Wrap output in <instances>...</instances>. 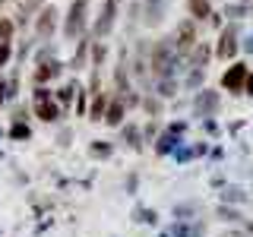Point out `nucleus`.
<instances>
[{"label":"nucleus","mask_w":253,"mask_h":237,"mask_svg":"<svg viewBox=\"0 0 253 237\" xmlns=\"http://www.w3.org/2000/svg\"><path fill=\"white\" fill-rule=\"evenodd\" d=\"M247 51H253V35H250V38H247Z\"/></svg>","instance_id":"obj_15"},{"label":"nucleus","mask_w":253,"mask_h":237,"mask_svg":"<svg viewBox=\"0 0 253 237\" xmlns=\"http://www.w3.org/2000/svg\"><path fill=\"white\" fill-rule=\"evenodd\" d=\"M142 22L146 26H158V22L165 19V13H168V0H142Z\"/></svg>","instance_id":"obj_8"},{"label":"nucleus","mask_w":253,"mask_h":237,"mask_svg":"<svg viewBox=\"0 0 253 237\" xmlns=\"http://www.w3.org/2000/svg\"><path fill=\"white\" fill-rule=\"evenodd\" d=\"M54 29H57V10L54 6H42L35 16V35L42 38V41H47V38L54 35Z\"/></svg>","instance_id":"obj_5"},{"label":"nucleus","mask_w":253,"mask_h":237,"mask_svg":"<svg viewBox=\"0 0 253 237\" xmlns=\"http://www.w3.org/2000/svg\"><path fill=\"white\" fill-rule=\"evenodd\" d=\"M0 41H13V22L0 19Z\"/></svg>","instance_id":"obj_12"},{"label":"nucleus","mask_w":253,"mask_h":237,"mask_svg":"<svg viewBox=\"0 0 253 237\" xmlns=\"http://www.w3.org/2000/svg\"><path fill=\"white\" fill-rule=\"evenodd\" d=\"M117 13H121V0H105V3H101V13H98V19H95V38L111 35V29H114V22H117Z\"/></svg>","instance_id":"obj_3"},{"label":"nucleus","mask_w":253,"mask_h":237,"mask_svg":"<svg viewBox=\"0 0 253 237\" xmlns=\"http://www.w3.org/2000/svg\"><path fill=\"white\" fill-rule=\"evenodd\" d=\"M244 92H247V95H253V73L247 76V89H244Z\"/></svg>","instance_id":"obj_14"},{"label":"nucleus","mask_w":253,"mask_h":237,"mask_svg":"<svg viewBox=\"0 0 253 237\" xmlns=\"http://www.w3.org/2000/svg\"><path fill=\"white\" fill-rule=\"evenodd\" d=\"M105 95H101V98H95V108H92V120H101V114H105Z\"/></svg>","instance_id":"obj_13"},{"label":"nucleus","mask_w":253,"mask_h":237,"mask_svg":"<svg viewBox=\"0 0 253 237\" xmlns=\"http://www.w3.org/2000/svg\"><path fill=\"white\" fill-rule=\"evenodd\" d=\"M35 111H38L42 120H57V108L51 101V89H44V85L35 89Z\"/></svg>","instance_id":"obj_7"},{"label":"nucleus","mask_w":253,"mask_h":237,"mask_svg":"<svg viewBox=\"0 0 253 237\" xmlns=\"http://www.w3.org/2000/svg\"><path fill=\"white\" fill-rule=\"evenodd\" d=\"M105 120H108L111 126H117V123L124 120V101H121V98H117V101H111V108H108Z\"/></svg>","instance_id":"obj_11"},{"label":"nucleus","mask_w":253,"mask_h":237,"mask_svg":"<svg viewBox=\"0 0 253 237\" xmlns=\"http://www.w3.org/2000/svg\"><path fill=\"white\" fill-rule=\"evenodd\" d=\"M234 54H237V29L228 26V29H221V35H218L215 57H218V60H231Z\"/></svg>","instance_id":"obj_6"},{"label":"nucleus","mask_w":253,"mask_h":237,"mask_svg":"<svg viewBox=\"0 0 253 237\" xmlns=\"http://www.w3.org/2000/svg\"><path fill=\"white\" fill-rule=\"evenodd\" d=\"M85 16H89V0H70L67 22H63V35H67V38L83 35V29H85Z\"/></svg>","instance_id":"obj_1"},{"label":"nucleus","mask_w":253,"mask_h":237,"mask_svg":"<svg viewBox=\"0 0 253 237\" xmlns=\"http://www.w3.org/2000/svg\"><path fill=\"white\" fill-rule=\"evenodd\" d=\"M187 16L190 19H196V22H206V19H212V3L209 0H187Z\"/></svg>","instance_id":"obj_9"},{"label":"nucleus","mask_w":253,"mask_h":237,"mask_svg":"<svg viewBox=\"0 0 253 237\" xmlns=\"http://www.w3.org/2000/svg\"><path fill=\"white\" fill-rule=\"evenodd\" d=\"M215 108H218V95H215V92H206V89H203V95L196 98V111H200V114H212Z\"/></svg>","instance_id":"obj_10"},{"label":"nucleus","mask_w":253,"mask_h":237,"mask_svg":"<svg viewBox=\"0 0 253 237\" xmlns=\"http://www.w3.org/2000/svg\"><path fill=\"white\" fill-rule=\"evenodd\" d=\"M247 76H250L247 63H231V67L225 70V76H221V85H225L228 92H244L247 89Z\"/></svg>","instance_id":"obj_4"},{"label":"nucleus","mask_w":253,"mask_h":237,"mask_svg":"<svg viewBox=\"0 0 253 237\" xmlns=\"http://www.w3.org/2000/svg\"><path fill=\"white\" fill-rule=\"evenodd\" d=\"M171 41H174V47H177V51L187 57V54L193 51L196 44H200V35H196V19H190V16H187V19H180L177 29H174V38H171Z\"/></svg>","instance_id":"obj_2"}]
</instances>
